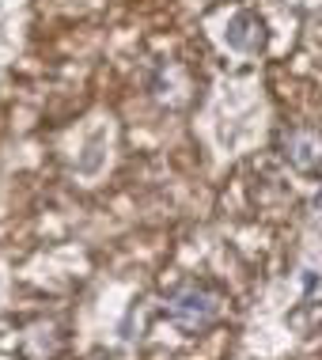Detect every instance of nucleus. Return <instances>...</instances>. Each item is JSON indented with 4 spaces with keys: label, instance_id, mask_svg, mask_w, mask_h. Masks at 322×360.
<instances>
[{
    "label": "nucleus",
    "instance_id": "f257e3e1",
    "mask_svg": "<svg viewBox=\"0 0 322 360\" xmlns=\"http://www.w3.org/2000/svg\"><path fill=\"white\" fill-rule=\"evenodd\" d=\"M224 307H228V296L217 285H205V281H193V285H182L179 292L167 296V319L186 334H209L212 326L224 319Z\"/></svg>",
    "mask_w": 322,
    "mask_h": 360
},
{
    "label": "nucleus",
    "instance_id": "f03ea898",
    "mask_svg": "<svg viewBox=\"0 0 322 360\" xmlns=\"http://www.w3.org/2000/svg\"><path fill=\"white\" fill-rule=\"evenodd\" d=\"M281 152L292 163V171L307 174V179H318L322 174V129H311V125L288 129L281 137Z\"/></svg>",
    "mask_w": 322,
    "mask_h": 360
},
{
    "label": "nucleus",
    "instance_id": "7ed1b4c3",
    "mask_svg": "<svg viewBox=\"0 0 322 360\" xmlns=\"http://www.w3.org/2000/svg\"><path fill=\"white\" fill-rule=\"evenodd\" d=\"M228 46L239 53H262L266 50V23L255 12H239L228 19Z\"/></svg>",
    "mask_w": 322,
    "mask_h": 360
},
{
    "label": "nucleus",
    "instance_id": "20e7f679",
    "mask_svg": "<svg viewBox=\"0 0 322 360\" xmlns=\"http://www.w3.org/2000/svg\"><path fill=\"white\" fill-rule=\"evenodd\" d=\"M315 205H318V212H322V193H318V198H315Z\"/></svg>",
    "mask_w": 322,
    "mask_h": 360
}]
</instances>
